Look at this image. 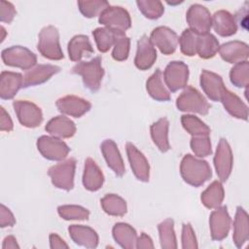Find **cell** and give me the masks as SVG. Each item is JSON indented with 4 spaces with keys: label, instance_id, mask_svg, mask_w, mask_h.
<instances>
[{
    "label": "cell",
    "instance_id": "obj_34",
    "mask_svg": "<svg viewBox=\"0 0 249 249\" xmlns=\"http://www.w3.org/2000/svg\"><path fill=\"white\" fill-rule=\"evenodd\" d=\"M101 207L105 213L111 216H124L126 213V202L118 195L107 194L100 199Z\"/></svg>",
    "mask_w": 249,
    "mask_h": 249
},
{
    "label": "cell",
    "instance_id": "obj_15",
    "mask_svg": "<svg viewBox=\"0 0 249 249\" xmlns=\"http://www.w3.org/2000/svg\"><path fill=\"white\" fill-rule=\"evenodd\" d=\"M127 159L134 176L142 182H148L150 177V165L146 157L130 142L125 145Z\"/></svg>",
    "mask_w": 249,
    "mask_h": 249
},
{
    "label": "cell",
    "instance_id": "obj_25",
    "mask_svg": "<svg viewBox=\"0 0 249 249\" xmlns=\"http://www.w3.org/2000/svg\"><path fill=\"white\" fill-rule=\"evenodd\" d=\"M45 129L52 136L57 138H70L76 132V125L69 118L65 116H56L47 123Z\"/></svg>",
    "mask_w": 249,
    "mask_h": 249
},
{
    "label": "cell",
    "instance_id": "obj_17",
    "mask_svg": "<svg viewBox=\"0 0 249 249\" xmlns=\"http://www.w3.org/2000/svg\"><path fill=\"white\" fill-rule=\"evenodd\" d=\"M157 59V51L147 35H143L137 43V51L134 58L135 66L140 70L151 68Z\"/></svg>",
    "mask_w": 249,
    "mask_h": 249
},
{
    "label": "cell",
    "instance_id": "obj_13",
    "mask_svg": "<svg viewBox=\"0 0 249 249\" xmlns=\"http://www.w3.org/2000/svg\"><path fill=\"white\" fill-rule=\"evenodd\" d=\"M231 217L228 213L227 206H219L210 214L209 227L211 238L213 240H223L228 236L231 228Z\"/></svg>",
    "mask_w": 249,
    "mask_h": 249
},
{
    "label": "cell",
    "instance_id": "obj_31",
    "mask_svg": "<svg viewBox=\"0 0 249 249\" xmlns=\"http://www.w3.org/2000/svg\"><path fill=\"white\" fill-rule=\"evenodd\" d=\"M146 89L149 95L158 101H168L170 99V93L163 84L161 71L159 68L147 80Z\"/></svg>",
    "mask_w": 249,
    "mask_h": 249
},
{
    "label": "cell",
    "instance_id": "obj_11",
    "mask_svg": "<svg viewBox=\"0 0 249 249\" xmlns=\"http://www.w3.org/2000/svg\"><path fill=\"white\" fill-rule=\"evenodd\" d=\"M189 78V67L183 61H171L163 72V80L171 92L187 87Z\"/></svg>",
    "mask_w": 249,
    "mask_h": 249
},
{
    "label": "cell",
    "instance_id": "obj_24",
    "mask_svg": "<svg viewBox=\"0 0 249 249\" xmlns=\"http://www.w3.org/2000/svg\"><path fill=\"white\" fill-rule=\"evenodd\" d=\"M212 26L218 35L229 37L236 33L235 18L228 11L219 10L212 16Z\"/></svg>",
    "mask_w": 249,
    "mask_h": 249
},
{
    "label": "cell",
    "instance_id": "obj_10",
    "mask_svg": "<svg viewBox=\"0 0 249 249\" xmlns=\"http://www.w3.org/2000/svg\"><path fill=\"white\" fill-rule=\"evenodd\" d=\"M37 148L41 155L50 160H63L70 152L65 142L57 137L47 135L38 138Z\"/></svg>",
    "mask_w": 249,
    "mask_h": 249
},
{
    "label": "cell",
    "instance_id": "obj_41",
    "mask_svg": "<svg viewBox=\"0 0 249 249\" xmlns=\"http://www.w3.org/2000/svg\"><path fill=\"white\" fill-rule=\"evenodd\" d=\"M109 3L105 0H90V1H78V7L82 15L86 18H94L109 7Z\"/></svg>",
    "mask_w": 249,
    "mask_h": 249
},
{
    "label": "cell",
    "instance_id": "obj_48",
    "mask_svg": "<svg viewBox=\"0 0 249 249\" xmlns=\"http://www.w3.org/2000/svg\"><path fill=\"white\" fill-rule=\"evenodd\" d=\"M16 224V219L11 210L4 204L0 205V227H13Z\"/></svg>",
    "mask_w": 249,
    "mask_h": 249
},
{
    "label": "cell",
    "instance_id": "obj_49",
    "mask_svg": "<svg viewBox=\"0 0 249 249\" xmlns=\"http://www.w3.org/2000/svg\"><path fill=\"white\" fill-rule=\"evenodd\" d=\"M13 127L14 124L10 115L3 107H0V130L9 132L13 129Z\"/></svg>",
    "mask_w": 249,
    "mask_h": 249
},
{
    "label": "cell",
    "instance_id": "obj_43",
    "mask_svg": "<svg viewBox=\"0 0 249 249\" xmlns=\"http://www.w3.org/2000/svg\"><path fill=\"white\" fill-rule=\"evenodd\" d=\"M58 215L64 220H88L89 211L80 205H60L57 208Z\"/></svg>",
    "mask_w": 249,
    "mask_h": 249
},
{
    "label": "cell",
    "instance_id": "obj_47",
    "mask_svg": "<svg viewBox=\"0 0 249 249\" xmlns=\"http://www.w3.org/2000/svg\"><path fill=\"white\" fill-rule=\"evenodd\" d=\"M17 12L14 5L11 2L1 0L0 1V20L1 22L11 23L16 16Z\"/></svg>",
    "mask_w": 249,
    "mask_h": 249
},
{
    "label": "cell",
    "instance_id": "obj_22",
    "mask_svg": "<svg viewBox=\"0 0 249 249\" xmlns=\"http://www.w3.org/2000/svg\"><path fill=\"white\" fill-rule=\"evenodd\" d=\"M23 88V77L20 73L2 71L0 75V97L12 99Z\"/></svg>",
    "mask_w": 249,
    "mask_h": 249
},
{
    "label": "cell",
    "instance_id": "obj_2",
    "mask_svg": "<svg viewBox=\"0 0 249 249\" xmlns=\"http://www.w3.org/2000/svg\"><path fill=\"white\" fill-rule=\"evenodd\" d=\"M101 61V56H95L89 61H79L71 70L73 74L82 77L85 87L92 92L97 91L101 86V81L104 75Z\"/></svg>",
    "mask_w": 249,
    "mask_h": 249
},
{
    "label": "cell",
    "instance_id": "obj_20",
    "mask_svg": "<svg viewBox=\"0 0 249 249\" xmlns=\"http://www.w3.org/2000/svg\"><path fill=\"white\" fill-rule=\"evenodd\" d=\"M200 86L208 98L213 101H220L221 95L226 89L222 77L208 70L201 71Z\"/></svg>",
    "mask_w": 249,
    "mask_h": 249
},
{
    "label": "cell",
    "instance_id": "obj_39",
    "mask_svg": "<svg viewBox=\"0 0 249 249\" xmlns=\"http://www.w3.org/2000/svg\"><path fill=\"white\" fill-rule=\"evenodd\" d=\"M116 34L117 33L113 32L112 30L106 27H98L94 29L92 31V35L95 40L98 51L101 53L108 52L110 48L114 46Z\"/></svg>",
    "mask_w": 249,
    "mask_h": 249
},
{
    "label": "cell",
    "instance_id": "obj_19",
    "mask_svg": "<svg viewBox=\"0 0 249 249\" xmlns=\"http://www.w3.org/2000/svg\"><path fill=\"white\" fill-rule=\"evenodd\" d=\"M100 149L107 165L118 177H122L125 172V166L117 144L112 139H106L101 143Z\"/></svg>",
    "mask_w": 249,
    "mask_h": 249
},
{
    "label": "cell",
    "instance_id": "obj_6",
    "mask_svg": "<svg viewBox=\"0 0 249 249\" xmlns=\"http://www.w3.org/2000/svg\"><path fill=\"white\" fill-rule=\"evenodd\" d=\"M75 168L76 160L70 158L50 167L48 174L54 187L64 191H70L74 187Z\"/></svg>",
    "mask_w": 249,
    "mask_h": 249
},
{
    "label": "cell",
    "instance_id": "obj_35",
    "mask_svg": "<svg viewBox=\"0 0 249 249\" xmlns=\"http://www.w3.org/2000/svg\"><path fill=\"white\" fill-rule=\"evenodd\" d=\"M219 48V41L214 35L210 33L198 35L196 54H198L201 58L208 59L213 57L218 53Z\"/></svg>",
    "mask_w": 249,
    "mask_h": 249
},
{
    "label": "cell",
    "instance_id": "obj_46",
    "mask_svg": "<svg viewBox=\"0 0 249 249\" xmlns=\"http://www.w3.org/2000/svg\"><path fill=\"white\" fill-rule=\"evenodd\" d=\"M198 247L196 237L193 227L190 223L183 224L182 227V248L183 249H196Z\"/></svg>",
    "mask_w": 249,
    "mask_h": 249
},
{
    "label": "cell",
    "instance_id": "obj_32",
    "mask_svg": "<svg viewBox=\"0 0 249 249\" xmlns=\"http://www.w3.org/2000/svg\"><path fill=\"white\" fill-rule=\"evenodd\" d=\"M225 192L221 181H214L212 182L208 188L201 194L200 199L202 204L209 208V209H215L219 207L224 199Z\"/></svg>",
    "mask_w": 249,
    "mask_h": 249
},
{
    "label": "cell",
    "instance_id": "obj_4",
    "mask_svg": "<svg viewBox=\"0 0 249 249\" xmlns=\"http://www.w3.org/2000/svg\"><path fill=\"white\" fill-rule=\"evenodd\" d=\"M176 107L179 111L207 115L210 104L204 96L195 88L188 86L176 99Z\"/></svg>",
    "mask_w": 249,
    "mask_h": 249
},
{
    "label": "cell",
    "instance_id": "obj_52",
    "mask_svg": "<svg viewBox=\"0 0 249 249\" xmlns=\"http://www.w3.org/2000/svg\"><path fill=\"white\" fill-rule=\"evenodd\" d=\"M2 248L3 249H18L19 246L17 242V239L15 236L13 235H8L4 238L3 240V244H2Z\"/></svg>",
    "mask_w": 249,
    "mask_h": 249
},
{
    "label": "cell",
    "instance_id": "obj_27",
    "mask_svg": "<svg viewBox=\"0 0 249 249\" xmlns=\"http://www.w3.org/2000/svg\"><path fill=\"white\" fill-rule=\"evenodd\" d=\"M220 101L223 103L225 109L232 117L246 121L248 119V107L247 105L233 92L225 89Z\"/></svg>",
    "mask_w": 249,
    "mask_h": 249
},
{
    "label": "cell",
    "instance_id": "obj_9",
    "mask_svg": "<svg viewBox=\"0 0 249 249\" xmlns=\"http://www.w3.org/2000/svg\"><path fill=\"white\" fill-rule=\"evenodd\" d=\"M15 113L18 122L25 127L34 128L41 124L43 114L41 108L28 100H16L13 102Z\"/></svg>",
    "mask_w": 249,
    "mask_h": 249
},
{
    "label": "cell",
    "instance_id": "obj_23",
    "mask_svg": "<svg viewBox=\"0 0 249 249\" xmlns=\"http://www.w3.org/2000/svg\"><path fill=\"white\" fill-rule=\"evenodd\" d=\"M68 231L71 239L78 245L86 248H95L98 245V234L89 227L71 225L68 228Z\"/></svg>",
    "mask_w": 249,
    "mask_h": 249
},
{
    "label": "cell",
    "instance_id": "obj_3",
    "mask_svg": "<svg viewBox=\"0 0 249 249\" xmlns=\"http://www.w3.org/2000/svg\"><path fill=\"white\" fill-rule=\"evenodd\" d=\"M38 51L46 58L59 60L64 57L59 44V32L53 25L45 26L38 36Z\"/></svg>",
    "mask_w": 249,
    "mask_h": 249
},
{
    "label": "cell",
    "instance_id": "obj_44",
    "mask_svg": "<svg viewBox=\"0 0 249 249\" xmlns=\"http://www.w3.org/2000/svg\"><path fill=\"white\" fill-rule=\"evenodd\" d=\"M130 47V40L124 33H117L114 48L112 52V56L115 60L124 61L128 57Z\"/></svg>",
    "mask_w": 249,
    "mask_h": 249
},
{
    "label": "cell",
    "instance_id": "obj_51",
    "mask_svg": "<svg viewBox=\"0 0 249 249\" xmlns=\"http://www.w3.org/2000/svg\"><path fill=\"white\" fill-rule=\"evenodd\" d=\"M50 247L52 249L55 248H68V245L65 243V241L56 233H51L50 234Z\"/></svg>",
    "mask_w": 249,
    "mask_h": 249
},
{
    "label": "cell",
    "instance_id": "obj_33",
    "mask_svg": "<svg viewBox=\"0 0 249 249\" xmlns=\"http://www.w3.org/2000/svg\"><path fill=\"white\" fill-rule=\"evenodd\" d=\"M68 54L72 61L79 62L84 53H92L93 49L89 39L86 35H76L68 43Z\"/></svg>",
    "mask_w": 249,
    "mask_h": 249
},
{
    "label": "cell",
    "instance_id": "obj_1",
    "mask_svg": "<svg viewBox=\"0 0 249 249\" xmlns=\"http://www.w3.org/2000/svg\"><path fill=\"white\" fill-rule=\"evenodd\" d=\"M180 173L186 183L194 187L203 185L212 176L211 167L203 160L188 154L184 156L180 164Z\"/></svg>",
    "mask_w": 249,
    "mask_h": 249
},
{
    "label": "cell",
    "instance_id": "obj_37",
    "mask_svg": "<svg viewBox=\"0 0 249 249\" xmlns=\"http://www.w3.org/2000/svg\"><path fill=\"white\" fill-rule=\"evenodd\" d=\"M181 123L183 127L193 136L208 135L210 134V128L201 120L194 115H183L181 117Z\"/></svg>",
    "mask_w": 249,
    "mask_h": 249
},
{
    "label": "cell",
    "instance_id": "obj_14",
    "mask_svg": "<svg viewBox=\"0 0 249 249\" xmlns=\"http://www.w3.org/2000/svg\"><path fill=\"white\" fill-rule=\"evenodd\" d=\"M153 45L158 47L163 54H171L176 51L178 45L177 34L167 26L156 27L150 36Z\"/></svg>",
    "mask_w": 249,
    "mask_h": 249
},
{
    "label": "cell",
    "instance_id": "obj_42",
    "mask_svg": "<svg viewBox=\"0 0 249 249\" xmlns=\"http://www.w3.org/2000/svg\"><path fill=\"white\" fill-rule=\"evenodd\" d=\"M197 39H198V34L195 33L189 28L185 29L178 40L182 53L188 56H193L196 54Z\"/></svg>",
    "mask_w": 249,
    "mask_h": 249
},
{
    "label": "cell",
    "instance_id": "obj_26",
    "mask_svg": "<svg viewBox=\"0 0 249 249\" xmlns=\"http://www.w3.org/2000/svg\"><path fill=\"white\" fill-rule=\"evenodd\" d=\"M103 183L104 176L101 169L92 159L88 158L85 161L83 174V185L85 189L90 192H95L102 187Z\"/></svg>",
    "mask_w": 249,
    "mask_h": 249
},
{
    "label": "cell",
    "instance_id": "obj_29",
    "mask_svg": "<svg viewBox=\"0 0 249 249\" xmlns=\"http://www.w3.org/2000/svg\"><path fill=\"white\" fill-rule=\"evenodd\" d=\"M115 241L124 249L136 248L137 233L136 231L126 223H117L112 230Z\"/></svg>",
    "mask_w": 249,
    "mask_h": 249
},
{
    "label": "cell",
    "instance_id": "obj_7",
    "mask_svg": "<svg viewBox=\"0 0 249 249\" xmlns=\"http://www.w3.org/2000/svg\"><path fill=\"white\" fill-rule=\"evenodd\" d=\"M3 62L12 67L29 70L36 65L37 56L34 53L22 46H12L4 49L1 53Z\"/></svg>",
    "mask_w": 249,
    "mask_h": 249
},
{
    "label": "cell",
    "instance_id": "obj_16",
    "mask_svg": "<svg viewBox=\"0 0 249 249\" xmlns=\"http://www.w3.org/2000/svg\"><path fill=\"white\" fill-rule=\"evenodd\" d=\"M55 105L59 112L74 118L82 117L91 108V104L88 100L76 95L63 96L57 99Z\"/></svg>",
    "mask_w": 249,
    "mask_h": 249
},
{
    "label": "cell",
    "instance_id": "obj_36",
    "mask_svg": "<svg viewBox=\"0 0 249 249\" xmlns=\"http://www.w3.org/2000/svg\"><path fill=\"white\" fill-rule=\"evenodd\" d=\"M160 246L163 249H175L177 248V240L174 231V222L168 218L162 221L158 226Z\"/></svg>",
    "mask_w": 249,
    "mask_h": 249
},
{
    "label": "cell",
    "instance_id": "obj_40",
    "mask_svg": "<svg viewBox=\"0 0 249 249\" xmlns=\"http://www.w3.org/2000/svg\"><path fill=\"white\" fill-rule=\"evenodd\" d=\"M136 4L139 11L149 19H157L164 12L162 3L158 0H138Z\"/></svg>",
    "mask_w": 249,
    "mask_h": 249
},
{
    "label": "cell",
    "instance_id": "obj_50",
    "mask_svg": "<svg viewBox=\"0 0 249 249\" xmlns=\"http://www.w3.org/2000/svg\"><path fill=\"white\" fill-rule=\"evenodd\" d=\"M136 248H154L152 238L145 232H142L137 238Z\"/></svg>",
    "mask_w": 249,
    "mask_h": 249
},
{
    "label": "cell",
    "instance_id": "obj_38",
    "mask_svg": "<svg viewBox=\"0 0 249 249\" xmlns=\"http://www.w3.org/2000/svg\"><path fill=\"white\" fill-rule=\"evenodd\" d=\"M231 82L237 88H247L249 82L248 60L235 63L230 73Z\"/></svg>",
    "mask_w": 249,
    "mask_h": 249
},
{
    "label": "cell",
    "instance_id": "obj_53",
    "mask_svg": "<svg viewBox=\"0 0 249 249\" xmlns=\"http://www.w3.org/2000/svg\"><path fill=\"white\" fill-rule=\"evenodd\" d=\"M1 33H2V36H1V42H3V41H4V39H5V35H6V30H5V28H4L3 26H1Z\"/></svg>",
    "mask_w": 249,
    "mask_h": 249
},
{
    "label": "cell",
    "instance_id": "obj_28",
    "mask_svg": "<svg viewBox=\"0 0 249 249\" xmlns=\"http://www.w3.org/2000/svg\"><path fill=\"white\" fill-rule=\"evenodd\" d=\"M249 237V220L248 214L241 206L236 208L235 217L233 221V234L232 239L236 247L240 248Z\"/></svg>",
    "mask_w": 249,
    "mask_h": 249
},
{
    "label": "cell",
    "instance_id": "obj_18",
    "mask_svg": "<svg viewBox=\"0 0 249 249\" xmlns=\"http://www.w3.org/2000/svg\"><path fill=\"white\" fill-rule=\"evenodd\" d=\"M60 67L53 64H38L27 70L23 76V88L41 85L58 73Z\"/></svg>",
    "mask_w": 249,
    "mask_h": 249
},
{
    "label": "cell",
    "instance_id": "obj_12",
    "mask_svg": "<svg viewBox=\"0 0 249 249\" xmlns=\"http://www.w3.org/2000/svg\"><path fill=\"white\" fill-rule=\"evenodd\" d=\"M232 152L230 144L225 138H221L214 156V166L221 182L229 179L232 169Z\"/></svg>",
    "mask_w": 249,
    "mask_h": 249
},
{
    "label": "cell",
    "instance_id": "obj_8",
    "mask_svg": "<svg viewBox=\"0 0 249 249\" xmlns=\"http://www.w3.org/2000/svg\"><path fill=\"white\" fill-rule=\"evenodd\" d=\"M189 29L198 35L209 33L212 27V16L208 9L200 4H193L186 14Z\"/></svg>",
    "mask_w": 249,
    "mask_h": 249
},
{
    "label": "cell",
    "instance_id": "obj_21",
    "mask_svg": "<svg viewBox=\"0 0 249 249\" xmlns=\"http://www.w3.org/2000/svg\"><path fill=\"white\" fill-rule=\"evenodd\" d=\"M218 52L225 61L235 64L247 60L249 47L246 43L240 41H231L220 46Z\"/></svg>",
    "mask_w": 249,
    "mask_h": 249
},
{
    "label": "cell",
    "instance_id": "obj_45",
    "mask_svg": "<svg viewBox=\"0 0 249 249\" xmlns=\"http://www.w3.org/2000/svg\"><path fill=\"white\" fill-rule=\"evenodd\" d=\"M191 148L194 154L198 158H203L211 155V142L208 135L193 136L191 139Z\"/></svg>",
    "mask_w": 249,
    "mask_h": 249
},
{
    "label": "cell",
    "instance_id": "obj_30",
    "mask_svg": "<svg viewBox=\"0 0 249 249\" xmlns=\"http://www.w3.org/2000/svg\"><path fill=\"white\" fill-rule=\"evenodd\" d=\"M168 127L169 122L166 118H160L150 127L152 140L158 149L162 153H165L170 149V144L168 141Z\"/></svg>",
    "mask_w": 249,
    "mask_h": 249
},
{
    "label": "cell",
    "instance_id": "obj_5",
    "mask_svg": "<svg viewBox=\"0 0 249 249\" xmlns=\"http://www.w3.org/2000/svg\"><path fill=\"white\" fill-rule=\"evenodd\" d=\"M99 22L115 33H124L131 26L128 12L120 6H109L99 16Z\"/></svg>",
    "mask_w": 249,
    "mask_h": 249
}]
</instances>
